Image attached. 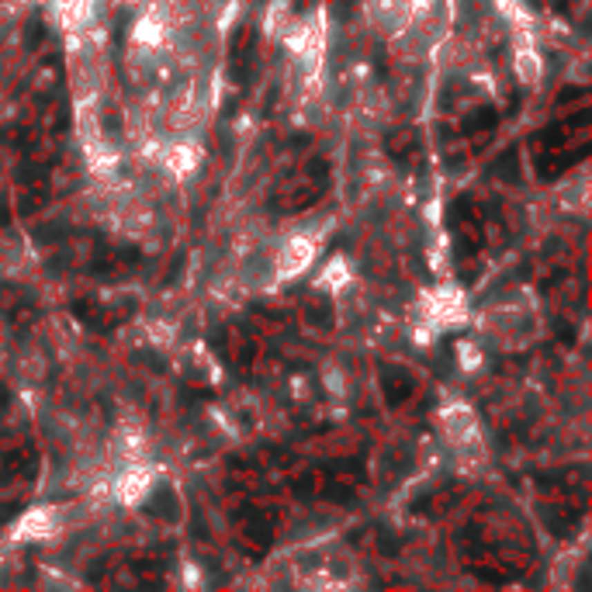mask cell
<instances>
[{
  "label": "cell",
  "mask_w": 592,
  "mask_h": 592,
  "mask_svg": "<svg viewBox=\"0 0 592 592\" xmlns=\"http://www.w3.org/2000/svg\"><path fill=\"white\" fill-rule=\"evenodd\" d=\"M312 260H316V239L312 236H291L284 242V249L277 253V280L298 277L302 270H309Z\"/></svg>",
  "instance_id": "1"
},
{
  "label": "cell",
  "mask_w": 592,
  "mask_h": 592,
  "mask_svg": "<svg viewBox=\"0 0 592 592\" xmlns=\"http://www.w3.org/2000/svg\"><path fill=\"white\" fill-rule=\"evenodd\" d=\"M153 488V471L139 461H128V468L122 471V478L115 481V499L122 506H139Z\"/></svg>",
  "instance_id": "2"
},
{
  "label": "cell",
  "mask_w": 592,
  "mask_h": 592,
  "mask_svg": "<svg viewBox=\"0 0 592 592\" xmlns=\"http://www.w3.org/2000/svg\"><path fill=\"white\" fill-rule=\"evenodd\" d=\"M461 319H464V298H461L454 287H440V291H433L430 298H426V323L433 330L450 326V323H461Z\"/></svg>",
  "instance_id": "3"
},
{
  "label": "cell",
  "mask_w": 592,
  "mask_h": 592,
  "mask_svg": "<svg viewBox=\"0 0 592 592\" xmlns=\"http://www.w3.org/2000/svg\"><path fill=\"white\" fill-rule=\"evenodd\" d=\"M478 423H475V412L464 405V402H447L443 409H440V430H443V437L450 440V443H468V440H475V430Z\"/></svg>",
  "instance_id": "4"
},
{
  "label": "cell",
  "mask_w": 592,
  "mask_h": 592,
  "mask_svg": "<svg viewBox=\"0 0 592 592\" xmlns=\"http://www.w3.org/2000/svg\"><path fill=\"white\" fill-rule=\"evenodd\" d=\"M160 163H163V170H170L173 177H187V173L198 170L201 149H198L194 142H170V146L160 149Z\"/></svg>",
  "instance_id": "5"
},
{
  "label": "cell",
  "mask_w": 592,
  "mask_h": 592,
  "mask_svg": "<svg viewBox=\"0 0 592 592\" xmlns=\"http://www.w3.org/2000/svg\"><path fill=\"white\" fill-rule=\"evenodd\" d=\"M56 526H59V519H56L52 509H28V513L21 516L15 537H18V540H42V537H52Z\"/></svg>",
  "instance_id": "6"
},
{
  "label": "cell",
  "mask_w": 592,
  "mask_h": 592,
  "mask_svg": "<svg viewBox=\"0 0 592 592\" xmlns=\"http://www.w3.org/2000/svg\"><path fill=\"white\" fill-rule=\"evenodd\" d=\"M163 39H166V18L160 11H146L132 28V42L139 49H156V46H163Z\"/></svg>",
  "instance_id": "7"
},
{
  "label": "cell",
  "mask_w": 592,
  "mask_h": 592,
  "mask_svg": "<svg viewBox=\"0 0 592 592\" xmlns=\"http://www.w3.org/2000/svg\"><path fill=\"white\" fill-rule=\"evenodd\" d=\"M516 70H519V77H523L526 84H533V80L540 77V59H537V52L523 46V49L516 52Z\"/></svg>",
  "instance_id": "8"
},
{
  "label": "cell",
  "mask_w": 592,
  "mask_h": 592,
  "mask_svg": "<svg viewBox=\"0 0 592 592\" xmlns=\"http://www.w3.org/2000/svg\"><path fill=\"white\" fill-rule=\"evenodd\" d=\"M347 277H350V274H347V263H343V260L336 256V260H330V267L323 270L319 284H323V287H333V291H336V287H343V284H347Z\"/></svg>",
  "instance_id": "9"
},
{
  "label": "cell",
  "mask_w": 592,
  "mask_h": 592,
  "mask_svg": "<svg viewBox=\"0 0 592 592\" xmlns=\"http://www.w3.org/2000/svg\"><path fill=\"white\" fill-rule=\"evenodd\" d=\"M433 4H437V0H405V11H409V18H412V15L433 11Z\"/></svg>",
  "instance_id": "10"
},
{
  "label": "cell",
  "mask_w": 592,
  "mask_h": 592,
  "mask_svg": "<svg viewBox=\"0 0 592 592\" xmlns=\"http://www.w3.org/2000/svg\"><path fill=\"white\" fill-rule=\"evenodd\" d=\"M457 350H461V361H464V367H471L475 361H481V354H475V347H471V340H464V343H457Z\"/></svg>",
  "instance_id": "11"
}]
</instances>
